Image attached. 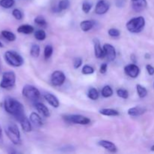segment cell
I'll list each match as a JSON object with an SVG mask.
<instances>
[{
	"instance_id": "cell-18",
	"label": "cell",
	"mask_w": 154,
	"mask_h": 154,
	"mask_svg": "<svg viewBox=\"0 0 154 154\" xmlns=\"http://www.w3.org/2000/svg\"><path fill=\"white\" fill-rule=\"evenodd\" d=\"M145 111L146 110L144 108H141V107H134L128 110V114L132 117H138L144 114Z\"/></svg>"
},
{
	"instance_id": "cell-4",
	"label": "cell",
	"mask_w": 154,
	"mask_h": 154,
	"mask_svg": "<svg viewBox=\"0 0 154 154\" xmlns=\"http://www.w3.org/2000/svg\"><path fill=\"white\" fill-rule=\"evenodd\" d=\"M145 26V20L142 17H134L128 21L126 23V28L130 32L138 33L140 32L144 29Z\"/></svg>"
},
{
	"instance_id": "cell-16",
	"label": "cell",
	"mask_w": 154,
	"mask_h": 154,
	"mask_svg": "<svg viewBox=\"0 0 154 154\" xmlns=\"http://www.w3.org/2000/svg\"><path fill=\"white\" fill-rule=\"evenodd\" d=\"M18 121L20 122L21 125V127H22L23 130L26 132H31L32 130V125L30 123L29 120H28L26 117L25 115L23 117H21L20 119H19Z\"/></svg>"
},
{
	"instance_id": "cell-9",
	"label": "cell",
	"mask_w": 154,
	"mask_h": 154,
	"mask_svg": "<svg viewBox=\"0 0 154 154\" xmlns=\"http://www.w3.org/2000/svg\"><path fill=\"white\" fill-rule=\"evenodd\" d=\"M103 50L105 52V56L108 59V61L111 62L115 60L117 54H116V50L114 46L110 44H105L103 46Z\"/></svg>"
},
{
	"instance_id": "cell-19",
	"label": "cell",
	"mask_w": 154,
	"mask_h": 154,
	"mask_svg": "<svg viewBox=\"0 0 154 154\" xmlns=\"http://www.w3.org/2000/svg\"><path fill=\"white\" fill-rule=\"evenodd\" d=\"M94 26H95V21L90 20H84L80 23V27H81V29L84 32H87L89 31V30L92 29Z\"/></svg>"
},
{
	"instance_id": "cell-12",
	"label": "cell",
	"mask_w": 154,
	"mask_h": 154,
	"mask_svg": "<svg viewBox=\"0 0 154 154\" xmlns=\"http://www.w3.org/2000/svg\"><path fill=\"white\" fill-rule=\"evenodd\" d=\"M93 45H94V52L95 56L96 58H103L105 56V52H104L103 48H102L100 45V42L98 39H94L93 40Z\"/></svg>"
},
{
	"instance_id": "cell-37",
	"label": "cell",
	"mask_w": 154,
	"mask_h": 154,
	"mask_svg": "<svg viewBox=\"0 0 154 154\" xmlns=\"http://www.w3.org/2000/svg\"><path fill=\"white\" fill-rule=\"evenodd\" d=\"M108 35H109L111 37H118V36H120V30L117 29H114V28H112V29H110L109 30H108Z\"/></svg>"
},
{
	"instance_id": "cell-6",
	"label": "cell",
	"mask_w": 154,
	"mask_h": 154,
	"mask_svg": "<svg viewBox=\"0 0 154 154\" xmlns=\"http://www.w3.org/2000/svg\"><path fill=\"white\" fill-rule=\"evenodd\" d=\"M22 94L24 97L30 101H37L40 98V92L35 87L32 85L24 86L22 90Z\"/></svg>"
},
{
	"instance_id": "cell-33",
	"label": "cell",
	"mask_w": 154,
	"mask_h": 154,
	"mask_svg": "<svg viewBox=\"0 0 154 154\" xmlns=\"http://www.w3.org/2000/svg\"><path fill=\"white\" fill-rule=\"evenodd\" d=\"M92 6H93V5H92V3L90 2H88V1L84 2L82 4L83 11L86 14H88L89 12L90 11V10H91Z\"/></svg>"
},
{
	"instance_id": "cell-1",
	"label": "cell",
	"mask_w": 154,
	"mask_h": 154,
	"mask_svg": "<svg viewBox=\"0 0 154 154\" xmlns=\"http://www.w3.org/2000/svg\"><path fill=\"white\" fill-rule=\"evenodd\" d=\"M4 108L6 112L14 116L17 120L25 115L23 105L14 98L7 97L5 99Z\"/></svg>"
},
{
	"instance_id": "cell-26",
	"label": "cell",
	"mask_w": 154,
	"mask_h": 154,
	"mask_svg": "<svg viewBox=\"0 0 154 154\" xmlns=\"http://www.w3.org/2000/svg\"><path fill=\"white\" fill-rule=\"evenodd\" d=\"M137 93L140 98H144L147 95V90L144 87L141 86V84H138L136 86Z\"/></svg>"
},
{
	"instance_id": "cell-34",
	"label": "cell",
	"mask_w": 154,
	"mask_h": 154,
	"mask_svg": "<svg viewBox=\"0 0 154 154\" xmlns=\"http://www.w3.org/2000/svg\"><path fill=\"white\" fill-rule=\"evenodd\" d=\"M117 94L119 97L122 98V99H127L129 97V93L126 90L124 89H119L117 90Z\"/></svg>"
},
{
	"instance_id": "cell-28",
	"label": "cell",
	"mask_w": 154,
	"mask_h": 154,
	"mask_svg": "<svg viewBox=\"0 0 154 154\" xmlns=\"http://www.w3.org/2000/svg\"><path fill=\"white\" fill-rule=\"evenodd\" d=\"M88 97L92 100H96L99 98V92L96 88H90L88 91Z\"/></svg>"
},
{
	"instance_id": "cell-29",
	"label": "cell",
	"mask_w": 154,
	"mask_h": 154,
	"mask_svg": "<svg viewBox=\"0 0 154 154\" xmlns=\"http://www.w3.org/2000/svg\"><path fill=\"white\" fill-rule=\"evenodd\" d=\"M14 5V0H0V6L4 8H11Z\"/></svg>"
},
{
	"instance_id": "cell-24",
	"label": "cell",
	"mask_w": 154,
	"mask_h": 154,
	"mask_svg": "<svg viewBox=\"0 0 154 154\" xmlns=\"http://www.w3.org/2000/svg\"><path fill=\"white\" fill-rule=\"evenodd\" d=\"M70 5V2L69 0H60L57 5V10L59 11H63L66 10L68 8Z\"/></svg>"
},
{
	"instance_id": "cell-43",
	"label": "cell",
	"mask_w": 154,
	"mask_h": 154,
	"mask_svg": "<svg viewBox=\"0 0 154 154\" xmlns=\"http://www.w3.org/2000/svg\"><path fill=\"white\" fill-rule=\"evenodd\" d=\"M151 150H152V151H154V145H153L151 147Z\"/></svg>"
},
{
	"instance_id": "cell-40",
	"label": "cell",
	"mask_w": 154,
	"mask_h": 154,
	"mask_svg": "<svg viewBox=\"0 0 154 154\" xmlns=\"http://www.w3.org/2000/svg\"><path fill=\"white\" fill-rule=\"evenodd\" d=\"M107 69H108V65H107L106 63H103V64H102V66H100V70H99V72L102 74H105L106 73Z\"/></svg>"
},
{
	"instance_id": "cell-42",
	"label": "cell",
	"mask_w": 154,
	"mask_h": 154,
	"mask_svg": "<svg viewBox=\"0 0 154 154\" xmlns=\"http://www.w3.org/2000/svg\"><path fill=\"white\" fill-rule=\"evenodd\" d=\"M0 48H3V45L1 42H0Z\"/></svg>"
},
{
	"instance_id": "cell-7",
	"label": "cell",
	"mask_w": 154,
	"mask_h": 154,
	"mask_svg": "<svg viewBox=\"0 0 154 154\" xmlns=\"http://www.w3.org/2000/svg\"><path fill=\"white\" fill-rule=\"evenodd\" d=\"M64 119L69 123H75V124L80 125H87L90 123V120L87 117H84L80 114H69V115H66Z\"/></svg>"
},
{
	"instance_id": "cell-3",
	"label": "cell",
	"mask_w": 154,
	"mask_h": 154,
	"mask_svg": "<svg viewBox=\"0 0 154 154\" xmlns=\"http://www.w3.org/2000/svg\"><path fill=\"white\" fill-rule=\"evenodd\" d=\"M5 60L6 63L13 67H20L23 64V57L14 51H8L5 54Z\"/></svg>"
},
{
	"instance_id": "cell-39",
	"label": "cell",
	"mask_w": 154,
	"mask_h": 154,
	"mask_svg": "<svg viewBox=\"0 0 154 154\" xmlns=\"http://www.w3.org/2000/svg\"><path fill=\"white\" fill-rule=\"evenodd\" d=\"M146 69H147V72H148L149 75H154V67H153L151 65H147V66H146Z\"/></svg>"
},
{
	"instance_id": "cell-21",
	"label": "cell",
	"mask_w": 154,
	"mask_h": 154,
	"mask_svg": "<svg viewBox=\"0 0 154 154\" xmlns=\"http://www.w3.org/2000/svg\"><path fill=\"white\" fill-rule=\"evenodd\" d=\"M30 120H31L32 123L36 126H42L43 123H42V120L40 116L37 114V113L32 112L31 114H30L29 117Z\"/></svg>"
},
{
	"instance_id": "cell-27",
	"label": "cell",
	"mask_w": 154,
	"mask_h": 154,
	"mask_svg": "<svg viewBox=\"0 0 154 154\" xmlns=\"http://www.w3.org/2000/svg\"><path fill=\"white\" fill-rule=\"evenodd\" d=\"M30 54L34 58L38 57L39 54H40V47L38 45H33L30 49Z\"/></svg>"
},
{
	"instance_id": "cell-2",
	"label": "cell",
	"mask_w": 154,
	"mask_h": 154,
	"mask_svg": "<svg viewBox=\"0 0 154 154\" xmlns=\"http://www.w3.org/2000/svg\"><path fill=\"white\" fill-rule=\"evenodd\" d=\"M5 133L14 144L18 145L21 143L20 132L16 124L13 123H8L5 127Z\"/></svg>"
},
{
	"instance_id": "cell-10",
	"label": "cell",
	"mask_w": 154,
	"mask_h": 154,
	"mask_svg": "<svg viewBox=\"0 0 154 154\" xmlns=\"http://www.w3.org/2000/svg\"><path fill=\"white\" fill-rule=\"evenodd\" d=\"M125 72L130 78H135L138 76L140 73V69L135 64H129L124 68Z\"/></svg>"
},
{
	"instance_id": "cell-36",
	"label": "cell",
	"mask_w": 154,
	"mask_h": 154,
	"mask_svg": "<svg viewBox=\"0 0 154 154\" xmlns=\"http://www.w3.org/2000/svg\"><path fill=\"white\" fill-rule=\"evenodd\" d=\"M94 72V69L90 66H84L82 69V74L84 75H91Z\"/></svg>"
},
{
	"instance_id": "cell-30",
	"label": "cell",
	"mask_w": 154,
	"mask_h": 154,
	"mask_svg": "<svg viewBox=\"0 0 154 154\" xmlns=\"http://www.w3.org/2000/svg\"><path fill=\"white\" fill-rule=\"evenodd\" d=\"M35 23L38 26L41 27H46L47 26V21L45 19V17L42 16H37L35 18Z\"/></svg>"
},
{
	"instance_id": "cell-11",
	"label": "cell",
	"mask_w": 154,
	"mask_h": 154,
	"mask_svg": "<svg viewBox=\"0 0 154 154\" xmlns=\"http://www.w3.org/2000/svg\"><path fill=\"white\" fill-rule=\"evenodd\" d=\"M109 8L110 5L105 0H99L96 5L95 12L97 14H104L108 12V11L109 10Z\"/></svg>"
},
{
	"instance_id": "cell-22",
	"label": "cell",
	"mask_w": 154,
	"mask_h": 154,
	"mask_svg": "<svg viewBox=\"0 0 154 154\" xmlns=\"http://www.w3.org/2000/svg\"><path fill=\"white\" fill-rule=\"evenodd\" d=\"M99 113L102 115L105 116H111V117H114V116H118L120 114V113L117 111V110L111 109V108H103V109H101L99 111Z\"/></svg>"
},
{
	"instance_id": "cell-13",
	"label": "cell",
	"mask_w": 154,
	"mask_h": 154,
	"mask_svg": "<svg viewBox=\"0 0 154 154\" xmlns=\"http://www.w3.org/2000/svg\"><path fill=\"white\" fill-rule=\"evenodd\" d=\"M132 8L137 12L142 11L146 8L147 3L146 0H132Z\"/></svg>"
},
{
	"instance_id": "cell-25",
	"label": "cell",
	"mask_w": 154,
	"mask_h": 154,
	"mask_svg": "<svg viewBox=\"0 0 154 154\" xmlns=\"http://www.w3.org/2000/svg\"><path fill=\"white\" fill-rule=\"evenodd\" d=\"M102 95L105 98L111 97L113 95V90L110 86H105L102 90Z\"/></svg>"
},
{
	"instance_id": "cell-32",
	"label": "cell",
	"mask_w": 154,
	"mask_h": 154,
	"mask_svg": "<svg viewBox=\"0 0 154 154\" xmlns=\"http://www.w3.org/2000/svg\"><path fill=\"white\" fill-rule=\"evenodd\" d=\"M53 47L51 45H47L45 48V51H44V55L46 59H49L50 57L52 56L53 54Z\"/></svg>"
},
{
	"instance_id": "cell-20",
	"label": "cell",
	"mask_w": 154,
	"mask_h": 154,
	"mask_svg": "<svg viewBox=\"0 0 154 154\" xmlns=\"http://www.w3.org/2000/svg\"><path fill=\"white\" fill-rule=\"evenodd\" d=\"M17 32L19 33H23V34H31L34 32V28L31 25L24 24V25H21L18 27Z\"/></svg>"
},
{
	"instance_id": "cell-15",
	"label": "cell",
	"mask_w": 154,
	"mask_h": 154,
	"mask_svg": "<svg viewBox=\"0 0 154 154\" xmlns=\"http://www.w3.org/2000/svg\"><path fill=\"white\" fill-rule=\"evenodd\" d=\"M44 97H45V100H46L47 102L51 105V106L54 107V108H57L60 106V102H59L58 99H57L54 95L51 94V93H45Z\"/></svg>"
},
{
	"instance_id": "cell-23",
	"label": "cell",
	"mask_w": 154,
	"mask_h": 154,
	"mask_svg": "<svg viewBox=\"0 0 154 154\" xmlns=\"http://www.w3.org/2000/svg\"><path fill=\"white\" fill-rule=\"evenodd\" d=\"M1 34L3 36V38H5L6 40L9 41V42H14V41L16 40V35L12 32L3 30V31H2Z\"/></svg>"
},
{
	"instance_id": "cell-35",
	"label": "cell",
	"mask_w": 154,
	"mask_h": 154,
	"mask_svg": "<svg viewBox=\"0 0 154 154\" xmlns=\"http://www.w3.org/2000/svg\"><path fill=\"white\" fill-rule=\"evenodd\" d=\"M12 15H13L14 17L16 20H22L23 18L22 12L17 8L14 9L13 11H12Z\"/></svg>"
},
{
	"instance_id": "cell-5",
	"label": "cell",
	"mask_w": 154,
	"mask_h": 154,
	"mask_svg": "<svg viewBox=\"0 0 154 154\" xmlns=\"http://www.w3.org/2000/svg\"><path fill=\"white\" fill-rule=\"evenodd\" d=\"M16 75L14 72H5L2 74L0 87L2 89L11 88L15 85Z\"/></svg>"
},
{
	"instance_id": "cell-14",
	"label": "cell",
	"mask_w": 154,
	"mask_h": 154,
	"mask_svg": "<svg viewBox=\"0 0 154 154\" xmlns=\"http://www.w3.org/2000/svg\"><path fill=\"white\" fill-rule=\"evenodd\" d=\"M99 144L101 147H104V148L108 150V151L111 152V153H116L117 152V147L111 141H107V140H102V141H99Z\"/></svg>"
},
{
	"instance_id": "cell-8",
	"label": "cell",
	"mask_w": 154,
	"mask_h": 154,
	"mask_svg": "<svg viewBox=\"0 0 154 154\" xmlns=\"http://www.w3.org/2000/svg\"><path fill=\"white\" fill-rule=\"evenodd\" d=\"M51 81L54 86H61L66 81V76L61 71H55L51 75Z\"/></svg>"
},
{
	"instance_id": "cell-31",
	"label": "cell",
	"mask_w": 154,
	"mask_h": 154,
	"mask_svg": "<svg viewBox=\"0 0 154 154\" xmlns=\"http://www.w3.org/2000/svg\"><path fill=\"white\" fill-rule=\"evenodd\" d=\"M35 38L38 41H43L46 38V32L43 29H38L35 32Z\"/></svg>"
},
{
	"instance_id": "cell-17",
	"label": "cell",
	"mask_w": 154,
	"mask_h": 154,
	"mask_svg": "<svg viewBox=\"0 0 154 154\" xmlns=\"http://www.w3.org/2000/svg\"><path fill=\"white\" fill-rule=\"evenodd\" d=\"M35 108L37 109V111H38L39 113H41L44 117H50L51 114H50L49 109H48V108H47V106H45L44 104L41 103V102H36V103L35 104Z\"/></svg>"
},
{
	"instance_id": "cell-41",
	"label": "cell",
	"mask_w": 154,
	"mask_h": 154,
	"mask_svg": "<svg viewBox=\"0 0 154 154\" xmlns=\"http://www.w3.org/2000/svg\"><path fill=\"white\" fill-rule=\"evenodd\" d=\"M3 142V135H2V129L0 126V144H2Z\"/></svg>"
},
{
	"instance_id": "cell-38",
	"label": "cell",
	"mask_w": 154,
	"mask_h": 154,
	"mask_svg": "<svg viewBox=\"0 0 154 154\" xmlns=\"http://www.w3.org/2000/svg\"><path fill=\"white\" fill-rule=\"evenodd\" d=\"M82 64V60L81 58H76L74 60V68L75 69H78Z\"/></svg>"
}]
</instances>
